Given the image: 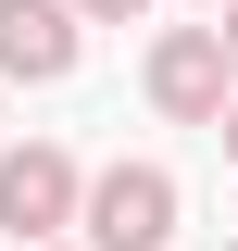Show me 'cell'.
I'll use <instances>...</instances> for the list:
<instances>
[{"label": "cell", "instance_id": "3957f363", "mask_svg": "<svg viewBox=\"0 0 238 251\" xmlns=\"http://www.w3.org/2000/svg\"><path fill=\"white\" fill-rule=\"evenodd\" d=\"M75 188H88V176H75L50 138H25V151H0V226H13L25 251L63 239V226H75Z\"/></svg>", "mask_w": 238, "mask_h": 251}, {"label": "cell", "instance_id": "7a4b0ae2", "mask_svg": "<svg viewBox=\"0 0 238 251\" xmlns=\"http://www.w3.org/2000/svg\"><path fill=\"white\" fill-rule=\"evenodd\" d=\"M226 100H238V63H226V38H213V25H163V38H150V113L213 126Z\"/></svg>", "mask_w": 238, "mask_h": 251}, {"label": "cell", "instance_id": "ba28073f", "mask_svg": "<svg viewBox=\"0 0 238 251\" xmlns=\"http://www.w3.org/2000/svg\"><path fill=\"white\" fill-rule=\"evenodd\" d=\"M38 251H88V239H38Z\"/></svg>", "mask_w": 238, "mask_h": 251}, {"label": "cell", "instance_id": "9c48e42d", "mask_svg": "<svg viewBox=\"0 0 238 251\" xmlns=\"http://www.w3.org/2000/svg\"><path fill=\"white\" fill-rule=\"evenodd\" d=\"M226 251H238V239H226Z\"/></svg>", "mask_w": 238, "mask_h": 251}, {"label": "cell", "instance_id": "6da1fadb", "mask_svg": "<svg viewBox=\"0 0 238 251\" xmlns=\"http://www.w3.org/2000/svg\"><path fill=\"white\" fill-rule=\"evenodd\" d=\"M75 226H88V251H163L176 239V176L163 163H100L75 188Z\"/></svg>", "mask_w": 238, "mask_h": 251}, {"label": "cell", "instance_id": "5b68a950", "mask_svg": "<svg viewBox=\"0 0 238 251\" xmlns=\"http://www.w3.org/2000/svg\"><path fill=\"white\" fill-rule=\"evenodd\" d=\"M125 13H150V0H75V25H125Z\"/></svg>", "mask_w": 238, "mask_h": 251}, {"label": "cell", "instance_id": "277c9868", "mask_svg": "<svg viewBox=\"0 0 238 251\" xmlns=\"http://www.w3.org/2000/svg\"><path fill=\"white\" fill-rule=\"evenodd\" d=\"M75 50H88L75 0H0V75H13V88H63Z\"/></svg>", "mask_w": 238, "mask_h": 251}, {"label": "cell", "instance_id": "52a82bcc", "mask_svg": "<svg viewBox=\"0 0 238 251\" xmlns=\"http://www.w3.org/2000/svg\"><path fill=\"white\" fill-rule=\"evenodd\" d=\"M213 138H226V163H238V100H226V113H213Z\"/></svg>", "mask_w": 238, "mask_h": 251}, {"label": "cell", "instance_id": "8992f818", "mask_svg": "<svg viewBox=\"0 0 238 251\" xmlns=\"http://www.w3.org/2000/svg\"><path fill=\"white\" fill-rule=\"evenodd\" d=\"M213 38H226V63H238V0H213Z\"/></svg>", "mask_w": 238, "mask_h": 251}]
</instances>
